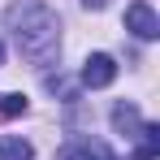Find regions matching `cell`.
I'll return each instance as SVG.
<instances>
[{
	"label": "cell",
	"instance_id": "3",
	"mask_svg": "<svg viewBox=\"0 0 160 160\" xmlns=\"http://www.w3.org/2000/svg\"><path fill=\"white\" fill-rule=\"evenodd\" d=\"M126 30H130L134 39H156V35H160V22H156V13H152V4L134 0L130 9H126Z\"/></svg>",
	"mask_w": 160,
	"mask_h": 160
},
{
	"label": "cell",
	"instance_id": "2",
	"mask_svg": "<svg viewBox=\"0 0 160 160\" xmlns=\"http://www.w3.org/2000/svg\"><path fill=\"white\" fill-rule=\"evenodd\" d=\"M117 78V61L108 52H95L82 61V87H91V91H100V87H108V82Z\"/></svg>",
	"mask_w": 160,
	"mask_h": 160
},
{
	"label": "cell",
	"instance_id": "1",
	"mask_svg": "<svg viewBox=\"0 0 160 160\" xmlns=\"http://www.w3.org/2000/svg\"><path fill=\"white\" fill-rule=\"evenodd\" d=\"M4 26L13 30V43L30 65H39V69L56 65V56H61V18L43 0H13L4 9Z\"/></svg>",
	"mask_w": 160,
	"mask_h": 160
},
{
	"label": "cell",
	"instance_id": "7",
	"mask_svg": "<svg viewBox=\"0 0 160 160\" xmlns=\"http://www.w3.org/2000/svg\"><path fill=\"white\" fill-rule=\"evenodd\" d=\"M0 160H35V147L26 138H0Z\"/></svg>",
	"mask_w": 160,
	"mask_h": 160
},
{
	"label": "cell",
	"instance_id": "10",
	"mask_svg": "<svg viewBox=\"0 0 160 160\" xmlns=\"http://www.w3.org/2000/svg\"><path fill=\"white\" fill-rule=\"evenodd\" d=\"M0 65H4V43H0Z\"/></svg>",
	"mask_w": 160,
	"mask_h": 160
},
{
	"label": "cell",
	"instance_id": "6",
	"mask_svg": "<svg viewBox=\"0 0 160 160\" xmlns=\"http://www.w3.org/2000/svg\"><path fill=\"white\" fill-rule=\"evenodd\" d=\"M138 160H156V152H160V126L156 121H147V126H138Z\"/></svg>",
	"mask_w": 160,
	"mask_h": 160
},
{
	"label": "cell",
	"instance_id": "9",
	"mask_svg": "<svg viewBox=\"0 0 160 160\" xmlns=\"http://www.w3.org/2000/svg\"><path fill=\"white\" fill-rule=\"evenodd\" d=\"M82 4H87V9H104L108 0H82Z\"/></svg>",
	"mask_w": 160,
	"mask_h": 160
},
{
	"label": "cell",
	"instance_id": "8",
	"mask_svg": "<svg viewBox=\"0 0 160 160\" xmlns=\"http://www.w3.org/2000/svg\"><path fill=\"white\" fill-rule=\"evenodd\" d=\"M26 112V95L18 91H0V117H22Z\"/></svg>",
	"mask_w": 160,
	"mask_h": 160
},
{
	"label": "cell",
	"instance_id": "4",
	"mask_svg": "<svg viewBox=\"0 0 160 160\" xmlns=\"http://www.w3.org/2000/svg\"><path fill=\"white\" fill-rule=\"evenodd\" d=\"M56 160H112V152L104 143H95V138H74L69 147L56 152Z\"/></svg>",
	"mask_w": 160,
	"mask_h": 160
},
{
	"label": "cell",
	"instance_id": "5",
	"mask_svg": "<svg viewBox=\"0 0 160 160\" xmlns=\"http://www.w3.org/2000/svg\"><path fill=\"white\" fill-rule=\"evenodd\" d=\"M112 126H117V134H134L138 126H143V121H138V108L121 100V104L112 108Z\"/></svg>",
	"mask_w": 160,
	"mask_h": 160
}]
</instances>
